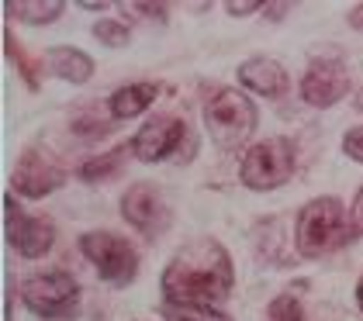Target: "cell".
I'll return each instance as SVG.
<instances>
[{
  "instance_id": "cell-1",
  "label": "cell",
  "mask_w": 363,
  "mask_h": 321,
  "mask_svg": "<svg viewBox=\"0 0 363 321\" xmlns=\"http://www.w3.org/2000/svg\"><path fill=\"white\" fill-rule=\"evenodd\" d=\"M169 304H208L218 308L235 287V263L218 239L201 235L180 245L160 276Z\"/></svg>"
},
{
  "instance_id": "cell-2",
  "label": "cell",
  "mask_w": 363,
  "mask_h": 321,
  "mask_svg": "<svg viewBox=\"0 0 363 321\" xmlns=\"http://www.w3.org/2000/svg\"><path fill=\"white\" fill-rule=\"evenodd\" d=\"M350 235V208H342L339 197H311L298 211L294 221V249L301 259H322L333 256Z\"/></svg>"
},
{
  "instance_id": "cell-3",
  "label": "cell",
  "mask_w": 363,
  "mask_h": 321,
  "mask_svg": "<svg viewBox=\"0 0 363 321\" xmlns=\"http://www.w3.org/2000/svg\"><path fill=\"white\" fill-rule=\"evenodd\" d=\"M259 125V111L252 97L239 86H218L204 101V128L222 152H239Z\"/></svg>"
},
{
  "instance_id": "cell-4",
  "label": "cell",
  "mask_w": 363,
  "mask_h": 321,
  "mask_svg": "<svg viewBox=\"0 0 363 321\" xmlns=\"http://www.w3.org/2000/svg\"><path fill=\"white\" fill-rule=\"evenodd\" d=\"M294 169H298V145L284 135H274V138H259L256 145L246 149V156L239 162V180L246 190L270 193L291 184Z\"/></svg>"
},
{
  "instance_id": "cell-5",
  "label": "cell",
  "mask_w": 363,
  "mask_h": 321,
  "mask_svg": "<svg viewBox=\"0 0 363 321\" xmlns=\"http://www.w3.org/2000/svg\"><path fill=\"white\" fill-rule=\"evenodd\" d=\"M21 304L38 318H66L80 304V283L66 269H38L18 287Z\"/></svg>"
},
{
  "instance_id": "cell-6",
  "label": "cell",
  "mask_w": 363,
  "mask_h": 321,
  "mask_svg": "<svg viewBox=\"0 0 363 321\" xmlns=\"http://www.w3.org/2000/svg\"><path fill=\"white\" fill-rule=\"evenodd\" d=\"M80 252L94 263L97 276L111 287H128L135 283L139 276V249L125 235H114V232H84L80 235Z\"/></svg>"
},
{
  "instance_id": "cell-7",
  "label": "cell",
  "mask_w": 363,
  "mask_h": 321,
  "mask_svg": "<svg viewBox=\"0 0 363 321\" xmlns=\"http://www.w3.org/2000/svg\"><path fill=\"white\" fill-rule=\"evenodd\" d=\"M4 235L7 245L21 259H45L56 245V228L49 218L28 214L21 208L18 193H4Z\"/></svg>"
},
{
  "instance_id": "cell-8",
  "label": "cell",
  "mask_w": 363,
  "mask_h": 321,
  "mask_svg": "<svg viewBox=\"0 0 363 321\" xmlns=\"http://www.w3.org/2000/svg\"><path fill=\"white\" fill-rule=\"evenodd\" d=\"M191 142L187 121L180 114H152L139 132L132 135L128 149L139 162H167Z\"/></svg>"
},
{
  "instance_id": "cell-9",
  "label": "cell",
  "mask_w": 363,
  "mask_h": 321,
  "mask_svg": "<svg viewBox=\"0 0 363 321\" xmlns=\"http://www.w3.org/2000/svg\"><path fill=\"white\" fill-rule=\"evenodd\" d=\"M350 83L353 80H350V69H346L342 59H335V55H315L308 62V69L301 73L298 90H301V101L308 107L325 111V107H335L350 94Z\"/></svg>"
},
{
  "instance_id": "cell-10",
  "label": "cell",
  "mask_w": 363,
  "mask_h": 321,
  "mask_svg": "<svg viewBox=\"0 0 363 321\" xmlns=\"http://www.w3.org/2000/svg\"><path fill=\"white\" fill-rule=\"evenodd\" d=\"M121 218L145 239L167 235L169 225H173V211H169L167 197L160 193L156 184H132L125 190L121 193Z\"/></svg>"
},
{
  "instance_id": "cell-11",
  "label": "cell",
  "mask_w": 363,
  "mask_h": 321,
  "mask_svg": "<svg viewBox=\"0 0 363 321\" xmlns=\"http://www.w3.org/2000/svg\"><path fill=\"white\" fill-rule=\"evenodd\" d=\"M62 184H66V169L49 159L42 149H25L11 169V193L28 197V201H42L56 193Z\"/></svg>"
},
{
  "instance_id": "cell-12",
  "label": "cell",
  "mask_w": 363,
  "mask_h": 321,
  "mask_svg": "<svg viewBox=\"0 0 363 321\" xmlns=\"http://www.w3.org/2000/svg\"><path fill=\"white\" fill-rule=\"evenodd\" d=\"M239 83H242V90L246 94H256V97H270V101H280L284 94H287V69L280 66L277 59H270V55H250L239 69Z\"/></svg>"
},
{
  "instance_id": "cell-13",
  "label": "cell",
  "mask_w": 363,
  "mask_h": 321,
  "mask_svg": "<svg viewBox=\"0 0 363 321\" xmlns=\"http://www.w3.org/2000/svg\"><path fill=\"white\" fill-rule=\"evenodd\" d=\"M42 69L49 77H56V80L84 86L94 77V59L84 49H77V45H52V49L42 52Z\"/></svg>"
},
{
  "instance_id": "cell-14",
  "label": "cell",
  "mask_w": 363,
  "mask_h": 321,
  "mask_svg": "<svg viewBox=\"0 0 363 321\" xmlns=\"http://www.w3.org/2000/svg\"><path fill=\"white\" fill-rule=\"evenodd\" d=\"M156 97H160V86L152 80H139V83L118 86L104 107H108V118L118 125V121H135V118H142V114L152 107Z\"/></svg>"
},
{
  "instance_id": "cell-15",
  "label": "cell",
  "mask_w": 363,
  "mask_h": 321,
  "mask_svg": "<svg viewBox=\"0 0 363 321\" xmlns=\"http://www.w3.org/2000/svg\"><path fill=\"white\" fill-rule=\"evenodd\" d=\"M4 14L21 25H52L66 14V0H4Z\"/></svg>"
},
{
  "instance_id": "cell-16",
  "label": "cell",
  "mask_w": 363,
  "mask_h": 321,
  "mask_svg": "<svg viewBox=\"0 0 363 321\" xmlns=\"http://www.w3.org/2000/svg\"><path fill=\"white\" fill-rule=\"evenodd\" d=\"M125 152H132L128 145H118L111 152H97V156H90L86 162H80V180L86 184H104V180H111L114 173H121V166H125Z\"/></svg>"
},
{
  "instance_id": "cell-17",
  "label": "cell",
  "mask_w": 363,
  "mask_h": 321,
  "mask_svg": "<svg viewBox=\"0 0 363 321\" xmlns=\"http://www.w3.org/2000/svg\"><path fill=\"white\" fill-rule=\"evenodd\" d=\"M163 321H235L208 304H163Z\"/></svg>"
},
{
  "instance_id": "cell-18",
  "label": "cell",
  "mask_w": 363,
  "mask_h": 321,
  "mask_svg": "<svg viewBox=\"0 0 363 321\" xmlns=\"http://www.w3.org/2000/svg\"><path fill=\"white\" fill-rule=\"evenodd\" d=\"M4 52H7V59L18 66L21 80L28 83L31 90H38V66H42V62H31L28 55H25V49H21V42H18L11 31H4Z\"/></svg>"
},
{
  "instance_id": "cell-19",
  "label": "cell",
  "mask_w": 363,
  "mask_h": 321,
  "mask_svg": "<svg viewBox=\"0 0 363 321\" xmlns=\"http://www.w3.org/2000/svg\"><path fill=\"white\" fill-rule=\"evenodd\" d=\"M94 38L101 42V45H108V49H125L128 42H132V31L125 21H118V18H101V21H94Z\"/></svg>"
},
{
  "instance_id": "cell-20",
  "label": "cell",
  "mask_w": 363,
  "mask_h": 321,
  "mask_svg": "<svg viewBox=\"0 0 363 321\" xmlns=\"http://www.w3.org/2000/svg\"><path fill=\"white\" fill-rule=\"evenodd\" d=\"M267 321H305V308L298 294H277L267 304Z\"/></svg>"
},
{
  "instance_id": "cell-21",
  "label": "cell",
  "mask_w": 363,
  "mask_h": 321,
  "mask_svg": "<svg viewBox=\"0 0 363 321\" xmlns=\"http://www.w3.org/2000/svg\"><path fill=\"white\" fill-rule=\"evenodd\" d=\"M118 7H121V11H132V18H160V21H163V18H167L169 14V4H118Z\"/></svg>"
},
{
  "instance_id": "cell-22",
  "label": "cell",
  "mask_w": 363,
  "mask_h": 321,
  "mask_svg": "<svg viewBox=\"0 0 363 321\" xmlns=\"http://www.w3.org/2000/svg\"><path fill=\"white\" fill-rule=\"evenodd\" d=\"M342 152L353 162H363V125L360 128H350V132L342 135Z\"/></svg>"
},
{
  "instance_id": "cell-23",
  "label": "cell",
  "mask_w": 363,
  "mask_h": 321,
  "mask_svg": "<svg viewBox=\"0 0 363 321\" xmlns=\"http://www.w3.org/2000/svg\"><path fill=\"white\" fill-rule=\"evenodd\" d=\"M263 7H267L263 0H242V4H239V0H225V11H228L232 18H250V14H259Z\"/></svg>"
},
{
  "instance_id": "cell-24",
  "label": "cell",
  "mask_w": 363,
  "mask_h": 321,
  "mask_svg": "<svg viewBox=\"0 0 363 321\" xmlns=\"http://www.w3.org/2000/svg\"><path fill=\"white\" fill-rule=\"evenodd\" d=\"M350 235H353V239L363 235V187L357 190V197H353V204H350Z\"/></svg>"
},
{
  "instance_id": "cell-25",
  "label": "cell",
  "mask_w": 363,
  "mask_h": 321,
  "mask_svg": "<svg viewBox=\"0 0 363 321\" xmlns=\"http://www.w3.org/2000/svg\"><path fill=\"white\" fill-rule=\"evenodd\" d=\"M346 21H350V28H357V31H363V4H357V7H350Z\"/></svg>"
},
{
  "instance_id": "cell-26",
  "label": "cell",
  "mask_w": 363,
  "mask_h": 321,
  "mask_svg": "<svg viewBox=\"0 0 363 321\" xmlns=\"http://www.w3.org/2000/svg\"><path fill=\"white\" fill-rule=\"evenodd\" d=\"M77 7H80V11H108L111 4H101V0H80Z\"/></svg>"
},
{
  "instance_id": "cell-27",
  "label": "cell",
  "mask_w": 363,
  "mask_h": 321,
  "mask_svg": "<svg viewBox=\"0 0 363 321\" xmlns=\"http://www.w3.org/2000/svg\"><path fill=\"white\" fill-rule=\"evenodd\" d=\"M357 308H360V315H363V276L357 280Z\"/></svg>"
},
{
  "instance_id": "cell-28",
  "label": "cell",
  "mask_w": 363,
  "mask_h": 321,
  "mask_svg": "<svg viewBox=\"0 0 363 321\" xmlns=\"http://www.w3.org/2000/svg\"><path fill=\"white\" fill-rule=\"evenodd\" d=\"M353 107H357V111H363V90L357 94V101H353Z\"/></svg>"
}]
</instances>
